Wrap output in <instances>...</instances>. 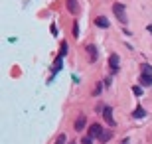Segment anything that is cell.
I'll use <instances>...</instances> for the list:
<instances>
[{"instance_id": "cell-12", "label": "cell", "mask_w": 152, "mask_h": 144, "mask_svg": "<svg viewBox=\"0 0 152 144\" xmlns=\"http://www.w3.org/2000/svg\"><path fill=\"white\" fill-rule=\"evenodd\" d=\"M109 138H111V132H109V130H103V134H101V138H99V140H101V142H107Z\"/></svg>"}, {"instance_id": "cell-9", "label": "cell", "mask_w": 152, "mask_h": 144, "mask_svg": "<svg viewBox=\"0 0 152 144\" xmlns=\"http://www.w3.org/2000/svg\"><path fill=\"white\" fill-rule=\"evenodd\" d=\"M144 115H146V111H144L142 107H136V109H134V113H132V116H134V118H142Z\"/></svg>"}, {"instance_id": "cell-19", "label": "cell", "mask_w": 152, "mask_h": 144, "mask_svg": "<svg viewBox=\"0 0 152 144\" xmlns=\"http://www.w3.org/2000/svg\"><path fill=\"white\" fill-rule=\"evenodd\" d=\"M69 144H77V142H69Z\"/></svg>"}, {"instance_id": "cell-14", "label": "cell", "mask_w": 152, "mask_h": 144, "mask_svg": "<svg viewBox=\"0 0 152 144\" xmlns=\"http://www.w3.org/2000/svg\"><path fill=\"white\" fill-rule=\"evenodd\" d=\"M63 142H65V134H59L57 140H56V144H63Z\"/></svg>"}, {"instance_id": "cell-4", "label": "cell", "mask_w": 152, "mask_h": 144, "mask_svg": "<svg viewBox=\"0 0 152 144\" xmlns=\"http://www.w3.org/2000/svg\"><path fill=\"white\" fill-rule=\"evenodd\" d=\"M140 85H142V87H150V85H152V73H144V71H142Z\"/></svg>"}, {"instance_id": "cell-2", "label": "cell", "mask_w": 152, "mask_h": 144, "mask_svg": "<svg viewBox=\"0 0 152 144\" xmlns=\"http://www.w3.org/2000/svg\"><path fill=\"white\" fill-rule=\"evenodd\" d=\"M101 134H103V126H101V124H97V122H95V124H91V126H89V136H91V138H101Z\"/></svg>"}, {"instance_id": "cell-11", "label": "cell", "mask_w": 152, "mask_h": 144, "mask_svg": "<svg viewBox=\"0 0 152 144\" xmlns=\"http://www.w3.org/2000/svg\"><path fill=\"white\" fill-rule=\"evenodd\" d=\"M67 50H69V45H67V42H61V48H59V56H65L67 53Z\"/></svg>"}, {"instance_id": "cell-15", "label": "cell", "mask_w": 152, "mask_h": 144, "mask_svg": "<svg viewBox=\"0 0 152 144\" xmlns=\"http://www.w3.org/2000/svg\"><path fill=\"white\" fill-rule=\"evenodd\" d=\"M73 36H75V38H79V26H77V22L73 24Z\"/></svg>"}, {"instance_id": "cell-10", "label": "cell", "mask_w": 152, "mask_h": 144, "mask_svg": "<svg viewBox=\"0 0 152 144\" xmlns=\"http://www.w3.org/2000/svg\"><path fill=\"white\" fill-rule=\"evenodd\" d=\"M67 8L71 14H75L77 12V0H67Z\"/></svg>"}, {"instance_id": "cell-6", "label": "cell", "mask_w": 152, "mask_h": 144, "mask_svg": "<svg viewBox=\"0 0 152 144\" xmlns=\"http://www.w3.org/2000/svg\"><path fill=\"white\" fill-rule=\"evenodd\" d=\"M109 65H111L113 71H117V69H118V56H117V53H113V56L109 57Z\"/></svg>"}, {"instance_id": "cell-18", "label": "cell", "mask_w": 152, "mask_h": 144, "mask_svg": "<svg viewBox=\"0 0 152 144\" xmlns=\"http://www.w3.org/2000/svg\"><path fill=\"white\" fill-rule=\"evenodd\" d=\"M121 144H129V138H124V140H123V142H121Z\"/></svg>"}, {"instance_id": "cell-5", "label": "cell", "mask_w": 152, "mask_h": 144, "mask_svg": "<svg viewBox=\"0 0 152 144\" xmlns=\"http://www.w3.org/2000/svg\"><path fill=\"white\" fill-rule=\"evenodd\" d=\"M87 53H89L91 61H97V57H99V51H97L95 45H87Z\"/></svg>"}, {"instance_id": "cell-16", "label": "cell", "mask_w": 152, "mask_h": 144, "mask_svg": "<svg viewBox=\"0 0 152 144\" xmlns=\"http://www.w3.org/2000/svg\"><path fill=\"white\" fill-rule=\"evenodd\" d=\"M132 93H134V95H138V97H140V95H142V89H140V87H132Z\"/></svg>"}, {"instance_id": "cell-7", "label": "cell", "mask_w": 152, "mask_h": 144, "mask_svg": "<svg viewBox=\"0 0 152 144\" xmlns=\"http://www.w3.org/2000/svg\"><path fill=\"white\" fill-rule=\"evenodd\" d=\"M85 122H87V118H85V115L77 116V118H75V130H81V128L85 126Z\"/></svg>"}, {"instance_id": "cell-17", "label": "cell", "mask_w": 152, "mask_h": 144, "mask_svg": "<svg viewBox=\"0 0 152 144\" xmlns=\"http://www.w3.org/2000/svg\"><path fill=\"white\" fill-rule=\"evenodd\" d=\"M81 144H93V138H91V136H85V138H83V142H81Z\"/></svg>"}, {"instance_id": "cell-1", "label": "cell", "mask_w": 152, "mask_h": 144, "mask_svg": "<svg viewBox=\"0 0 152 144\" xmlns=\"http://www.w3.org/2000/svg\"><path fill=\"white\" fill-rule=\"evenodd\" d=\"M113 12L117 14V18H118V22H126V12H124V6L121 4V2H117V4H113Z\"/></svg>"}, {"instance_id": "cell-3", "label": "cell", "mask_w": 152, "mask_h": 144, "mask_svg": "<svg viewBox=\"0 0 152 144\" xmlns=\"http://www.w3.org/2000/svg\"><path fill=\"white\" fill-rule=\"evenodd\" d=\"M103 116H105V121H107V124H111V126H115L113 109H111V107H105V109H103Z\"/></svg>"}, {"instance_id": "cell-13", "label": "cell", "mask_w": 152, "mask_h": 144, "mask_svg": "<svg viewBox=\"0 0 152 144\" xmlns=\"http://www.w3.org/2000/svg\"><path fill=\"white\" fill-rule=\"evenodd\" d=\"M61 59H63L61 56H59V57L56 59V65H53V69H56V71H59V69H61Z\"/></svg>"}, {"instance_id": "cell-8", "label": "cell", "mask_w": 152, "mask_h": 144, "mask_svg": "<svg viewBox=\"0 0 152 144\" xmlns=\"http://www.w3.org/2000/svg\"><path fill=\"white\" fill-rule=\"evenodd\" d=\"M95 24L99 26V28H109V20H107L105 16H99V18L95 20Z\"/></svg>"}]
</instances>
